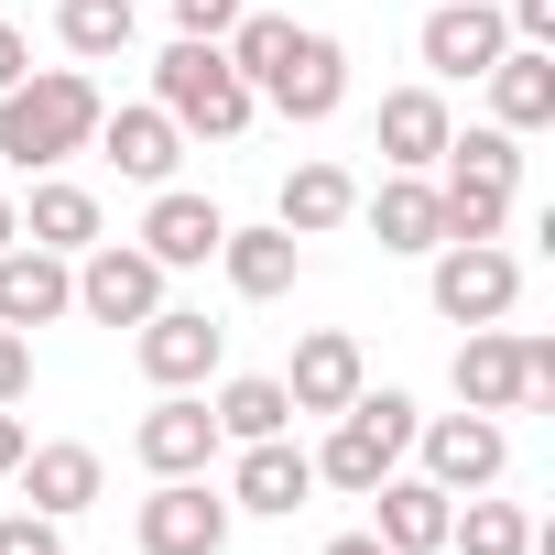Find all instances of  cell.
<instances>
[{"label": "cell", "instance_id": "cell-21", "mask_svg": "<svg viewBox=\"0 0 555 555\" xmlns=\"http://www.w3.org/2000/svg\"><path fill=\"white\" fill-rule=\"evenodd\" d=\"M447 131H457V120H447L436 88H392V99H382V164H392V175H436Z\"/></svg>", "mask_w": 555, "mask_h": 555}, {"label": "cell", "instance_id": "cell-6", "mask_svg": "<svg viewBox=\"0 0 555 555\" xmlns=\"http://www.w3.org/2000/svg\"><path fill=\"white\" fill-rule=\"evenodd\" d=\"M229 490H207V479H153V501L131 512V544L142 555H218L229 544Z\"/></svg>", "mask_w": 555, "mask_h": 555}, {"label": "cell", "instance_id": "cell-19", "mask_svg": "<svg viewBox=\"0 0 555 555\" xmlns=\"http://www.w3.org/2000/svg\"><path fill=\"white\" fill-rule=\"evenodd\" d=\"M99 153H109L131 185H175V164H185V131H175L153 99H131V109H99Z\"/></svg>", "mask_w": 555, "mask_h": 555}, {"label": "cell", "instance_id": "cell-17", "mask_svg": "<svg viewBox=\"0 0 555 555\" xmlns=\"http://www.w3.org/2000/svg\"><path fill=\"white\" fill-rule=\"evenodd\" d=\"M306 490H317V457L295 436H250L229 468V512H306Z\"/></svg>", "mask_w": 555, "mask_h": 555}, {"label": "cell", "instance_id": "cell-16", "mask_svg": "<svg viewBox=\"0 0 555 555\" xmlns=\"http://www.w3.org/2000/svg\"><path fill=\"white\" fill-rule=\"evenodd\" d=\"M23 512H44V522H77V512H99V490H109V468H99V447H23Z\"/></svg>", "mask_w": 555, "mask_h": 555}, {"label": "cell", "instance_id": "cell-3", "mask_svg": "<svg viewBox=\"0 0 555 555\" xmlns=\"http://www.w3.org/2000/svg\"><path fill=\"white\" fill-rule=\"evenodd\" d=\"M414 425H425L414 392H371V382H360L349 414H338V436L317 447V479H327V490H371V479H392L403 447H414Z\"/></svg>", "mask_w": 555, "mask_h": 555}, {"label": "cell", "instance_id": "cell-26", "mask_svg": "<svg viewBox=\"0 0 555 555\" xmlns=\"http://www.w3.org/2000/svg\"><path fill=\"white\" fill-rule=\"evenodd\" d=\"M23 240H34V250H66V261H77V250L99 240V196H88V185H66V175H34Z\"/></svg>", "mask_w": 555, "mask_h": 555}, {"label": "cell", "instance_id": "cell-31", "mask_svg": "<svg viewBox=\"0 0 555 555\" xmlns=\"http://www.w3.org/2000/svg\"><path fill=\"white\" fill-rule=\"evenodd\" d=\"M23 392H34V338L0 327V403H23Z\"/></svg>", "mask_w": 555, "mask_h": 555}, {"label": "cell", "instance_id": "cell-36", "mask_svg": "<svg viewBox=\"0 0 555 555\" xmlns=\"http://www.w3.org/2000/svg\"><path fill=\"white\" fill-rule=\"evenodd\" d=\"M327 555H392V544H382V533H338Z\"/></svg>", "mask_w": 555, "mask_h": 555}, {"label": "cell", "instance_id": "cell-34", "mask_svg": "<svg viewBox=\"0 0 555 555\" xmlns=\"http://www.w3.org/2000/svg\"><path fill=\"white\" fill-rule=\"evenodd\" d=\"M23 447H34V436H23V414H12V403H0V479H12V468H23Z\"/></svg>", "mask_w": 555, "mask_h": 555}, {"label": "cell", "instance_id": "cell-33", "mask_svg": "<svg viewBox=\"0 0 555 555\" xmlns=\"http://www.w3.org/2000/svg\"><path fill=\"white\" fill-rule=\"evenodd\" d=\"M501 23H512V44H544L555 55V0H501Z\"/></svg>", "mask_w": 555, "mask_h": 555}, {"label": "cell", "instance_id": "cell-25", "mask_svg": "<svg viewBox=\"0 0 555 555\" xmlns=\"http://www.w3.org/2000/svg\"><path fill=\"white\" fill-rule=\"evenodd\" d=\"M218 447H250V436H295V392L272 382V371H240V382H218Z\"/></svg>", "mask_w": 555, "mask_h": 555}, {"label": "cell", "instance_id": "cell-2", "mask_svg": "<svg viewBox=\"0 0 555 555\" xmlns=\"http://www.w3.org/2000/svg\"><path fill=\"white\" fill-rule=\"evenodd\" d=\"M153 109H164V120H175L185 142H240L261 99H250V77H240V66H229L218 44L175 34V44H164V66H153Z\"/></svg>", "mask_w": 555, "mask_h": 555}, {"label": "cell", "instance_id": "cell-8", "mask_svg": "<svg viewBox=\"0 0 555 555\" xmlns=\"http://www.w3.org/2000/svg\"><path fill=\"white\" fill-rule=\"evenodd\" d=\"M414 447H425V479H436L447 501H468V490H490V479L512 468L501 414H436V425H414Z\"/></svg>", "mask_w": 555, "mask_h": 555}, {"label": "cell", "instance_id": "cell-32", "mask_svg": "<svg viewBox=\"0 0 555 555\" xmlns=\"http://www.w3.org/2000/svg\"><path fill=\"white\" fill-rule=\"evenodd\" d=\"M240 23V0H175V34H196V44H218Z\"/></svg>", "mask_w": 555, "mask_h": 555}, {"label": "cell", "instance_id": "cell-29", "mask_svg": "<svg viewBox=\"0 0 555 555\" xmlns=\"http://www.w3.org/2000/svg\"><path fill=\"white\" fill-rule=\"evenodd\" d=\"M284 44H295V23H284V12H240V23L218 34V55L250 77V99H261V77H272V66H284Z\"/></svg>", "mask_w": 555, "mask_h": 555}, {"label": "cell", "instance_id": "cell-5", "mask_svg": "<svg viewBox=\"0 0 555 555\" xmlns=\"http://www.w3.org/2000/svg\"><path fill=\"white\" fill-rule=\"evenodd\" d=\"M153 306H164V261H153L142 240H88V250H77V317L142 327Z\"/></svg>", "mask_w": 555, "mask_h": 555}, {"label": "cell", "instance_id": "cell-10", "mask_svg": "<svg viewBox=\"0 0 555 555\" xmlns=\"http://www.w3.org/2000/svg\"><path fill=\"white\" fill-rule=\"evenodd\" d=\"M131 457H142L153 479H207V457H218V414H207V392H164V403L131 425Z\"/></svg>", "mask_w": 555, "mask_h": 555}, {"label": "cell", "instance_id": "cell-23", "mask_svg": "<svg viewBox=\"0 0 555 555\" xmlns=\"http://www.w3.org/2000/svg\"><path fill=\"white\" fill-rule=\"evenodd\" d=\"M490 120H501V131H544V120H555V55H544V44H501V66H490Z\"/></svg>", "mask_w": 555, "mask_h": 555}, {"label": "cell", "instance_id": "cell-28", "mask_svg": "<svg viewBox=\"0 0 555 555\" xmlns=\"http://www.w3.org/2000/svg\"><path fill=\"white\" fill-rule=\"evenodd\" d=\"M131 34H142L131 0H55V44H66V55H88V66L131 55Z\"/></svg>", "mask_w": 555, "mask_h": 555}, {"label": "cell", "instance_id": "cell-15", "mask_svg": "<svg viewBox=\"0 0 555 555\" xmlns=\"http://www.w3.org/2000/svg\"><path fill=\"white\" fill-rule=\"evenodd\" d=\"M371 382V360H360V338L349 327H306L295 338V371H284V392H295V414H349V392Z\"/></svg>", "mask_w": 555, "mask_h": 555}, {"label": "cell", "instance_id": "cell-4", "mask_svg": "<svg viewBox=\"0 0 555 555\" xmlns=\"http://www.w3.org/2000/svg\"><path fill=\"white\" fill-rule=\"evenodd\" d=\"M425 261H436V272H425V295H436L447 327H501L512 295H522V261H512L501 240H436Z\"/></svg>", "mask_w": 555, "mask_h": 555}, {"label": "cell", "instance_id": "cell-30", "mask_svg": "<svg viewBox=\"0 0 555 555\" xmlns=\"http://www.w3.org/2000/svg\"><path fill=\"white\" fill-rule=\"evenodd\" d=\"M0 555H66V522H44V512H0Z\"/></svg>", "mask_w": 555, "mask_h": 555}, {"label": "cell", "instance_id": "cell-37", "mask_svg": "<svg viewBox=\"0 0 555 555\" xmlns=\"http://www.w3.org/2000/svg\"><path fill=\"white\" fill-rule=\"evenodd\" d=\"M12 240H23V207H12V196H0V250H12Z\"/></svg>", "mask_w": 555, "mask_h": 555}, {"label": "cell", "instance_id": "cell-1", "mask_svg": "<svg viewBox=\"0 0 555 555\" xmlns=\"http://www.w3.org/2000/svg\"><path fill=\"white\" fill-rule=\"evenodd\" d=\"M99 77L88 66H23V88H0V164L12 175H55L66 153L99 142Z\"/></svg>", "mask_w": 555, "mask_h": 555}, {"label": "cell", "instance_id": "cell-7", "mask_svg": "<svg viewBox=\"0 0 555 555\" xmlns=\"http://www.w3.org/2000/svg\"><path fill=\"white\" fill-rule=\"evenodd\" d=\"M218 349H229V327H207L196 306H153V317L131 327V360H142L153 392H196V382L218 371Z\"/></svg>", "mask_w": 555, "mask_h": 555}, {"label": "cell", "instance_id": "cell-18", "mask_svg": "<svg viewBox=\"0 0 555 555\" xmlns=\"http://www.w3.org/2000/svg\"><path fill=\"white\" fill-rule=\"evenodd\" d=\"M295 261H306V240H295L284 218H261V229H229V240H218V272H229V295H240V306L295 295Z\"/></svg>", "mask_w": 555, "mask_h": 555}, {"label": "cell", "instance_id": "cell-13", "mask_svg": "<svg viewBox=\"0 0 555 555\" xmlns=\"http://www.w3.org/2000/svg\"><path fill=\"white\" fill-rule=\"evenodd\" d=\"M218 240H229L218 196H196V185H153V207H142V250H153L164 272H196V261H218Z\"/></svg>", "mask_w": 555, "mask_h": 555}, {"label": "cell", "instance_id": "cell-20", "mask_svg": "<svg viewBox=\"0 0 555 555\" xmlns=\"http://www.w3.org/2000/svg\"><path fill=\"white\" fill-rule=\"evenodd\" d=\"M457 403H468V414H522V403H533L522 338H501V327H468V338H457Z\"/></svg>", "mask_w": 555, "mask_h": 555}, {"label": "cell", "instance_id": "cell-14", "mask_svg": "<svg viewBox=\"0 0 555 555\" xmlns=\"http://www.w3.org/2000/svg\"><path fill=\"white\" fill-rule=\"evenodd\" d=\"M360 501H371V533H382L392 555H447V512H457V501H447L425 468H414V479L392 468V479H371Z\"/></svg>", "mask_w": 555, "mask_h": 555}, {"label": "cell", "instance_id": "cell-35", "mask_svg": "<svg viewBox=\"0 0 555 555\" xmlns=\"http://www.w3.org/2000/svg\"><path fill=\"white\" fill-rule=\"evenodd\" d=\"M23 66H34V44H23L12 23H0V88H23Z\"/></svg>", "mask_w": 555, "mask_h": 555}, {"label": "cell", "instance_id": "cell-12", "mask_svg": "<svg viewBox=\"0 0 555 555\" xmlns=\"http://www.w3.org/2000/svg\"><path fill=\"white\" fill-rule=\"evenodd\" d=\"M77 306V261L66 250H34V240H12V250H0V327H55Z\"/></svg>", "mask_w": 555, "mask_h": 555}, {"label": "cell", "instance_id": "cell-22", "mask_svg": "<svg viewBox=\"0 0 555 555\" xmlns=\"http://www.w3.org/2000/svg\"><path fill=\"white\" fill-rule=\"evenodd\" d=\"M360 218H371L382 250H436V240H447V218H436V175H382V185L360 196Z\"/></svg>", "mask_w": 555, "mask_h": 555}, {"label": "cell", "instance_id": "cell-9", "mask_svg": "<svg viewBox=\"0 0 555 555\" xmlns=\"http://www.w3.org/2000/svg\"><path fill=\"white\" fill-rule=\"evenodd\" d=\"M501 44H512V23H501V0H436L425 12V34H414V55L457 88V77H490L501 66Z\"/></svg>", "mask_w": 555, "mask_h": 555}, {"label": "cell", "instance_id": "cell-24", "mask_svg": "<svg viewBox=\"0 0 555 555\" xmlns=\"http://www.w3.org/2000/svg\"><path fill=\"white\" fill-rule=\"evenodd\" d=\"M272 218H284L295 240H327V229H349V218H360V185H349V164H295V175H284V207H272Z\"/></svg>", "mask_w": 555, "mask_h": 555}, {"label": "cell", "instance_id": "cell-11", "mask_svg": "<svg viewBox=\"0 0 555 555\" xmlns=\"http://www.w3.org/2000/svg\"><path fill=\"white\" fill-rule=\"evenodd\" d=\"M261 99L284 109V120H306V131H317V120H338V99H349V55H338V34H295V44H284V66L261 77Z\"/></svg>", "mask_w": 555, "mask_h": 555}, {"label": "cell", "instance_id": "cell-27", "mask_svg": "<svg viewBox=\"0 0 555 555\" xmlns=\"http://www.w3.org/2000/svg\"><path fill=\"white\" fill-rule=\"evenodd\" d=\"M447 544H457V555H533V512H522V501L468 490V501L447 512Z\"/></svg>", "mask_w": 555, "mask_h": 555}]
</instances>
